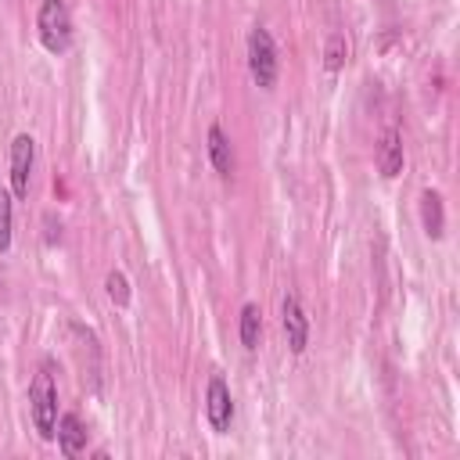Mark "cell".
I'll return each mask as SVG.
<instances>
[{
  "instance_id": "cell-1",
  "label": "cell",
  "mask_w": 460,
  "mask_h": 460,
  "mask_svg": "<svg viewBox=\"0 0 460 460\" xmlns=\"http://www.w3.org/2000/svg\"><path fill=\"white\" fill-rule=\"evenodd\" d=\"M36 36L43 43L47 54H68L75 43V29H72V14L65 7V0H43L36 11Z\"/></svg>"
},
{
  "instance_id": "cell-2",
  "label": "cell",
  "mask_w": 460,
  "mask_h": 460,
  "mask_svg": "<svg viewBox=\"0 0 460 460\" xmlns=\"http://www.w3.org/2000/svg\"><path fill=\"white\" fill-rule=\"evenodd\" d=\"M248 72L259 90H273L280 79V50L266 25H252L248 32Z\"/></svg>"
},
{
  "instance_id": "cell-3",
  "label": "cell",
  "mask_w": 460,
  "mask_h": 460,
  "mask_svg": "<svg viewBox=\"0 0 460 460\" xmlns=\"http://www.w3.org/2000/svg\"><path fill=\"white\" fill-rule=\"evenodd\" d=\"M29 417H32L36 435L43 442H54V428H58V385H54V377H50L47 367L29 385Z\"/></svg>"
},
{
  "instance_id": "cell-4",
  "label": "cell",
  "mask_w": 460,
  "mask_h": 460,
  "mask_svg": "<svg viewBox=\"0 0 460 460\" xmlns=\"http://www.w3.org/2000/svg\"><path fill=\"white\" fill-rule=\"evenodd\" d=\"M32 165H36V140L29 133H18L11 140V194H14V201L29 198Z\"/></svg>"
},
{
  "instance_id": "cell-5",
  "label": "cell",
  "mask_w": 460,
  "mask_h": 460,
  "mask_svg": "<svg viewBox=\"0 0 460 460\" xmlns=\"http://www.w3.org/2000/svg\"><path fill=\"white\" fill-rule=\"evenodd\" d=\"M205 417H208V428L216 435H226L230 424H234V395H230V385L212 374L208 385H205Z\"/></svg>"
},
{
  "instance_id": "cell-6",
  "label": "cell",
  "mask_w": 460,
  "mask_h": 460,
  "mask_svg": "<svg viewBox=\"0 0 460 460\" xmlns=\"http://www.w3.org/2000/svg\"><path fill=\"white\" fill-rule=\"evenodd\" d=\"M280 323H284L288 349H291L295 356H302V352H305V345H309V316H305L302 298H298L295 291H288V295H284V302H280Z\"/></svg>"
},
{
  "instance_id": "cell-7",
  "label": "cell",
  "mask_w": 460,
  "mask_h": 460,
  "mask_svg": "<svg viewBox=\"0 0 460 460\" xmlns=\"http://www.w3.org/2000/svg\"><path fill=\"white\" fill-rule=\"evenodd\" d=\"M54 438H58V446H61V453H65V456H79V453L86 449V424H83V417H79V413H72V410L58 413Z\"/></svg>"
},
{
  "instance_id": "cell-8",
  "label": "cell",
  "mask_w": 460,
  "mask_h": 460,
  "mask_svg": "<svg viewBox=\"0 0 460 460\" xmlns=\"http://www.w3.org/2000/svg\"><path fill=\"white\" fill-rule=\"evenodd\" d=\"M208 162H212V169H216V176H219V180H234L237 162H234L230 137L223 133V126H219V122H212V126H208Z\"/></svg>"
},
{
  "instance_id": "cell-9",
  "label": "cell",
  "mask_w": 460,
  "mask_h": 460,
  "mask_svg": "<svg viewBox=\"0 0 460 460\" xmlns=\"http://www.w3.org/2000/svg\"><path fill=\"white\" fill-rule=\"evenodd\" d=\"M377 172L385 180H395L402 172V137L399 129H385L377 140Z\"/></svg>"
},
{
  "instance_id": "cell-10",
  "label": "cell",
  "mask_w": 460,
  "mask_h": 460,
  "mask_svg": "<svg viewBox=\"0 0 460 460\" xmlns=\"http://www.w3.org/2000/svg\"><path fill=\"white\" fill-rule=\"evenodd\" d=\"M420 226L431 241H442L446 237V205H442V194L438 190H424L420 194Z\"/></svg>"
},
{
  "instance_id": "cell-11",
  "label": "cell",
  "mask_w": 460,
  "mask_h": 460,
  "mask_svg": "<svg viewBox=\"0 0 460 460\" xmlns=\"http://www.w3.org/2000/svg\"><path fill=\"white\" fill-rule=\"evenodd\" d=\"M237 338L248 352L259 349V338H262V309L255 302H244L241 305V316H237Z\"/></svg>"
},
{
  "instance_id": "cell-12",
  "label": "cell",
  "mask_w": 460,
  "mask_h": 460,
  "mask_svg": "<svg viewBox=\"0 0 460 460\" xmlns=\"http://www.w3.org/2000/svg\"><path fill=\"white\" fill-rule=\"evenodd\" d=\"M14 241V194L11 187H0V255L11 252Z\"/></svg>"
},
{
  "instance_id": "cell-13",
  "label": "cell",
  "mask_w": 460,
  "mask_h": 460,
  "mask_svg": "<svg viewBox=\"0 0 460 460\" xmlns=\"http://www.w3.org/2000/svg\"><path fill=\"white\" fill-rule=\"evenodd\" d=\"M349 61V40L341 32H331L327 43H323V68L327 72H341Z\"/></svg>"
},
{
  "instance_id": "cell-14",
  "label": "cell",
  "mask_w": 460,
  "mask_h": 460,
  "mask_svg": "<svg viewBox=\"0 0 460 460\" xmlns=\"http://www.w3.org/2000/svg\"><path fill=\"white\" fill-rule=\"evenodd\" d=\"M104 291H108V298H111L119 309H126V305H129V298H133L129 280H126V273H122V270H108V277H104Z\"/></svg>"
},
{
  "instance_id": "cell-15",
  "label": "cell",
  "mask_w": 460,
  "mask_h": 460,
  "mask_svg": "<svg viewBox=\"0 0 460 460\" xmlns=\"http://www.w3.org/2000/svg\"><path fill=\"white\" fill-rule=\"evenodd\" d=\"M43 226H47V230H43V244H47V248H54V244L61 241V219L54 223V216L47 212V216H43Z\"/></svg>"
}]
</instances>
